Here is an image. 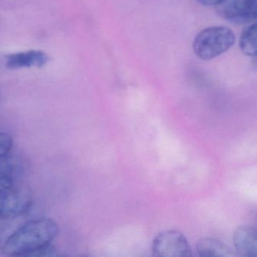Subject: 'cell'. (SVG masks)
Masks as SVG:
<instances>
[{"label":"cell","mask_w":257,"mask_h":257,"mask_svg":"<svg viewBox=\"0 0 257 257\" xmlns=\"http://www.w3.org/2000/svg\"><path fill=\"white\" fill-rule=\"evenodd\" d=\"M58 233V225L52 219H34L9 237L3 246V254L11 256H30L40 248L52 243Z\"/></svg>","instance_id":"6da1fadb"},{"label":"cell","mask_w":257,"mask_h":257,"mask_svg":"<svg viewBox=\"0 0 257 257\" xmlns=\"http://www.w3.org/2000/svg\"><path fill=\"white\" fill-rule=\"evenodd\" d=\"M235 35L227 27L214 26L198 33L194 40L195 55L203 61H210L226 52L235 43Z\"/></svg>","instance_id":"7a4b0ae2"},{"label":"cell","mask_w":257,"mask_h":257,"mask_svg":"<svg viewBox=\"0 0 257 257\" xmlns=\"http://www.w3.org/2000/svg\"><path fill=\"white\" fill-rule=\"evenodd\" d=\"M32 204V195L27 188L14 185L0 192V220L14 219L26 213Z\"/></svg>","instance_id":"3957f363"},{"label":"cell","mask_w":257,"mask_h":257,"mask_svg":"<svg viewBox=\"0 0 257 257\" xmlns=\"http://www.w3.org/2000/svg\"><path fill=\"white\" fill-rule=\"evenodd\" d=\"M153 255L159 257H188L192 249L184 234L177 230L159 233L153 241Z\"/></svg>","instance_id":"277c9868"},{"label":"cell","mask_w":257,"mask_h":257,"mask_svg":"<svg viewBox=\"0 0 257 257\" xmlns=\"http://www.w3.org/2000/svg\"><path fill=\"white\" fill-rule=\"evenodd\" d=\"M219 7L221 17L231 23L243 25L256 19V0H227Z\"/></svg>","instance_id":"5b68a950"},{"label":"cell","mask_w":257,"mask_h":257,"mask_svg":"<svg viewBox=\"0 0 257 257\" xmlns=\"http://www.w3.org/2000/svg\"><path fill=\"white\" fill-rule=\"evenodd\" d=\"M49 61V57L41 50H28L16 52L7 56L6 66L10 70L44 67Z\"/></svg>","instance_id":"8992f818"},{"label":"cell","mask_w":257,"mask_h":257,"mask_svg":"<svg viewBox=\"0 0 257 257\" xmlns=\"http://www.w3.org/2000/svg\"><path fill=\"white\" fill-rule=\"evenodd\" d=\"M233 243L239 255L257 257V234L253 227L249 225L238 227L234 231Z\"/></svg>","instance_id":"52a82bcc"},{"label":"cell","mask_w":257,"mask_h":257,"mask_svg":"<svg viewBox=\"0 0 257 257\" xmlns=\"http://www.w3.org/2000/svg\"><path fill=\"white\" fill-rule=\"evenodd\" d=\"M197 250L201 256L232 257L235 255L232 249L217 239L202 238L198 241Z\"/></svg>","instance_id":"ba28073f"},{"label":"cell","mask_w":257,"mask_h":257,"mask_svg":"<svg viewBox=\"0 0 257 257\" xmlns=\"http://www.w3.org/2000/svg\"><path fill=\"white\" fill-rule=\"evenodd\" d=\"M240 50L246 56L256 55V25H249L242 32L239 41Z\"/></svg>","instance_id":"9c48e42d"},{"label":"cell","mask_w":257,"mask_h":257,"mask_svg":"<svg viewBox=\"0 0 257 257\" xmlns=\"http://www.w3.org/2000/svg\"><path fill=\"white\" fill-rule=\"evenodd\" d=\"M13 147V138L7 133L0 132V162L8 157Z\"/></svg>","instance_id":"30bf717a"},{"label":"cell","mask_w":257,"mask_h":257,"mask_svg":"<svg viewBox=\"0 0 257 257\" xmlns=\"http://www.w3.org/2000/svg\"><path fill=\"white\" fill-rule=\"evenodd\" d=\"M14 184L13 174L6 171H0V192L7 188L11 187Z\"/></svg>","instance_id":"8fae6325"},{"label":"cell","mask_w":257,"mask_h":257,"mask_svg":"<svg viewBox=\"0 0 257 257\" xmlns=\"http://www.w3.org/2000/svg\"><path fill=\"white\" fill-rule=\"evenodd\" d=\"M198 4L204 7H218L227 0H196Z\"/></svg>","instance_id":"7c38bea8"}]
</instances>
